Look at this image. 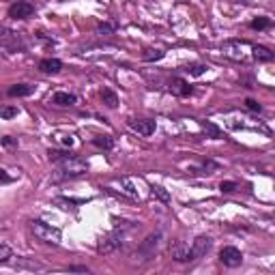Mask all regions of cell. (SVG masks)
<instances>
[{"mask_svg": "<svg viewBox=\"0 0 275 275\" xmlns=\"http://www.w3.org/2000/svg\"><path fill=\"white\" fill-rule=\"evenodd\" d=\"M114 230L112 232H108L99 238L97 243V252L99 254H112V252H116L118 248H122L125 245V238H127V232L129 230L136 228L134 222H127V220H116L114 217Z\"/></svg>", "mask_w": 275, "mask_h": 275, "instance_id": "obj_1", "label": "cell"}, {"mask_svg": "<svg viewBox=\"0 0 275 275\" xmlns=\"http://www.w3.org/2000/svg\"><path fill=\"white\" fill-rule=\"evenodd\" d=\"M88 172V162L82 157H76V155H69L58 162V168H56L52 180H67V178H78V176H84Z\"/></svg>", "mask_w": 275, "mask_h": 275, "instance_id": "obj_2", "label": "cell"}, {"mask_svg": "<svg viewBox=\"0 0 275 275\" xmlns=\"http://www.w3.org/2000/svg\"><path fill=\"white\" fill-rule=\"evenodd\" d=\"M30 230H32V234L37 236L39 241L48 243V245H58L60 238H62L60 228H54L52 224H46L43 220H32L30 222Z\"/></svg>", "mask_w": 275, "mask_h": 275, "instance_id": "obj_3", "label": "cell"}, {"mask_svg": "<svg viewBox=\"0 0 275 275\" xmlns=\"http://www.w3.org/2000/svg\"><path fill=\"white\" fill-rule=\"evenodd\" d=\"M252 46L248 41H238V39H230L222 46V54L226 56V58L234 60V62H245L248 60V52L245 50H250Z\"/></svg>", "mask_w": 275, "mask_h": 275, "instance_id": "obj_4", "label": "cell"}, {"mask_svg": "<svg viewBox=\"0 0 275 275\" xmlns=\"http://www.w3.org/2000/svg\"><path fill=\"white\" fill-rule=\"evenodd\" d=\"M0 46L9 52H18V50H24L26 43L22 41V34L16 30H9V28H0Z\"/></svg>", "mask_w": 275, "mask_h": 275, "instance_id": "obj_5", "label": "cell"}, {"mask_svg": "<svg viewBox=\"0 0 275 275\" xmlns=\"http://www.w3.org/2000/svg\"><path fill=\"white\" fill-rule=\"evenodd\" d=\"M211 248H213V238L211 236H204V234L196 236V238H194V243L190 245V262H194V260H198L202 256H206Z\"/></svg>", "mask_w": 275, "mask_h": 275, "instance_id": "obj_6", "label": "cell"}, {"mask_svg": "<svg viewBox=\"0 0 275 275\" xmlns=\"http://www.w3.org/2000/svg\"><path fill=\"white\" fill-rule=\"evenodd\" d=\"M220 260L224 266L236 269V266H241V262H243V252L234 248V245H226V248L220 250Z\"/></svg>", "mask_w": 275, "mask_h": 275, "instance_id": "obj_7", "label": "cell"}, {"mask_svg": "<svg viewBox=\"0 0 275 275\" xmlns=\"http://www.w3.org/2000/svg\"><path fill=\"white\" fill-rule=\"evenodd\" d=\"M6 13H9L11 20H28L34 16V4L28 2V0H16Z\"/></svg>", "mask_w": 275, "mask_h": 275, "instance_id": "obj_8", "label": "cell"}, {"mask_svg": "<svg viewBox=\"0 0 275 275\" xmlns=\"http://www.w3.org/2000/svg\"><path fill=\"white\" fill-rule=\"evenodd\" d=\"M127 125H129V129H134V132L140 136H153L157 122L153 118H129Z\"/></svg>", "mask_w": 275, "mask_h": 275, "instance_id": "obj_9", "label": "cell"}, {"mask_svg": "<svg viewBox=\"0 0 275 275\" xmlns=\"http://www.w3.org/2000/svg\"><path fill=\"white\" fill-rule=\"evenodd\" d=\"M114 185L120 187L118 194L114 192L112 187H104V190H106V192H110V194H116V196H125V198H129V200H140V196H138V192H136L134 183H132L129 178H118V180H114Z\"/></svg>", "mask_w": 275, "mask_h": 275, "instance_id": "obj_10", "label": "cell"}, {"mask_svg": "<svg viewBox=\"0 0 275 275\" xmlns=\"http://www.w3.org/2000/svg\"><path fill=\"white\" fill-rule=\"evenodd\" d=\"M168 90L172 92L174 97H192L194 95V88L190 86V82H185L183 78H172V82L168 86Z\"/></svg>", "mask_w": 275, "mask_h": 275, "instance_id": "obj_11", "label": "cell"}, {"mask_svg": "<svg viewBox=\"0 0 275 275\" xmlns=\"http://www.w3.org/2000/svg\"><path fill=\"white\" fill-rule=\"evenodd\" d=\"M52 104L60 106V108H69V106L78 104V97L74 95V92H67V90H56L52 95Z\"/></svg>", "mask_w": 275, "mask_h": 275, "instance_id": "obj_12", "label": "cell"}, {"mask_svg": "<svg viewBox=\"0 0 275 275\" xmlns=\"http://www.w3.org/2000/svg\"><path fill=\"white\" fill-rule=\"evenodd\" d=\"M39 71H41V74H48V76L58 74V71H62V60H58V58H43L39 62Z\"/></svg>", "mask_w": 275, "mask_h": 275, "instance_id": "obj_13", "label": "cell"}, {"mask_svg": "<svg viewBox=\"0 0 275 275\" xmlns=\"http://www.w3.org/2000/svg\"><path fill=\"white\" fill-rule=\"evenodd\" d=\"M32 92H34L32 84H13L6 88V95L9 97H30Z\"/></svg>", "mask_w": 275, "mask_h": 275, "instance_id": "obj_14", "label": "cell"}, {"mask_svg": "<svg viewBox=\"0 0 275 275\" xmlns=\"http://www.w3.org/2000/svg\"><path fill=\"white\" fill-rule=\"evenodd\" d=\"M252 58L258 62H273V52L266 46H252Z\"/></svg>", "mask_w": 275, "mask_h": 275, "instance_id": "obj_15", "label": "cell"}, {"mask_svg": "<svg viewBox=\"0 0 275 275\" xmlns=\"http://www.w3.org/2000/svg\"><path fill=\"white\" fill-rule=\"evenodd\" d=\"M99 97H101V101L106 104V108H110V110H114V108L118 106V97H116V92L110 90V88H101Z\"/></svg>", "mask_w": 275, "mask_h": 275, "instance_id": "obj_16", "label": "cell"}, {"mask_svg": "<svg viewBox=\"0 0 275 275\" xmlns=\"http://www.w3.org/2000/svg\"><path fill=\"white\" fill-rule=\"evenodd\" d=\"M198 122H200V127L204 129V134H206V136H211L213 140H222V136H224V134H222V129L217 127V125H213L211 120H198Z\"/></svg>", "mask_w": 275, "mask_h": 275, "instance_id": "obj_17", "label": "cell"}, {"mask_svg": "<svg viewBox=\"0 0 275 275\" xmlns=\"http://www.w3.org/2000/svg\"><path fill=\"white\" fill-rule=\"evenodd\" d=\"M92 144L101 150H112L114 148V138L112 136H95L92 138Z\"/></svg>", "mask_w": 275, "mask_h": 275, "instance_id": "obj_18", "label": "cell"}, {"mask_svg": "<svg viewBox=\"0 0 275 275\" xmlns=\"http://www.w3.org/2000/svg\"><path fill=\"white\" fill-rule=\"evenodd\" d=\"M271 18L266 16H260V18H254L250 22V28H254V30H266V28H271Z\"/></svg>", "mask_w": 275, "mask_h": 275, "instance_id": "obj_19", "label": "cell"}, {"mask_svg": "<svg viewBox=\"0 0 275 275\" xmlns=\"http://www.w3.org/2000/svg\"><path fill=\"white\" fill-rule=\"evenodd\" d=\"M206 69H208V67H206L204 62H190V64H187V67H185V71H187V74H190V76H194V78H200V76L204 74Z\"/></svg>", "mask_w": 275, "mask_h": 275, "instance_id": "obj_20", "label": "cell"}, {"mask_svg": "<svg viewBox=\"0 0 275 275\" xmlns=\"http://www.w3.org/2000/svg\"><path fill=\"white\" fill-rule=\"evenodd\" d=\"M18 114H20V108L18 106H0V118L11 120V118H16Z\"/></svg>", "mask_w": 275, "mask_h": 275, "instance_id": "obj_21", "label": "cell"}, {"mask_svg": "<svg viewBox=\"0 0 275 275\" xmlns=\"http://www.w3.org/2000/svg\"><path fill=\"white\" fill-rule=\"evenodd\" d=\"M220 168V164H215V162H206L202 168H192L190 170V174H213V170Z\"/></svg>", "mask_w": 275, "mask_h": 275, "instance_id": "obj_22", "label": "cell"}, {"mask_svg": "<svg viewBox=\"0 0 275 275\" xmlns=\"http://www.w3.org/2000/svg\"><path fill=\"white\" fill-rule=\"evenodd\" d=\"M148 54H142V60H146V62H150V60H162L164 56H166V52L164 50H146Z\"/></svg>", "mask_w": 275, "mask_h": 275, "instance_id": "obj_23", "label": "cell"}, {"mask_svg": "<svg viewBox=\"0 0 275 275\" xmlns=\"http://www.w3.org/2000/svg\"><path fill=\"white\" fill-rule=\"evenodd\" d=\"M150 192H153L155 196H157L159 200H162V202H166V204H168V202H170V194L166 192L164 187H159V185H150Z\"/></svg>", "mask_w": 275, "mask_h": 275, "instance_id": "obj_24", "label": "cell"}, {"mask_svg": "<svg viewBox=\"0 0 275 275\" xmlns=\"http://www.w3.org/2000/svg\"><path fill=\"white\" fill-rule=\"evenodd\" d=\"M9 258H13V250L9 248V245H4V243H0V264L6 262Z\"/></svg>", "mask_w": 275, "mask_h": 275, "instance_id": "obj_25", "label": "cell"}, {"mask_svg": "<svg viewBox=\"0 0 275 275\" xmlns=\"http://www.w3.org/2000/svg\"><path fill=\"white\" fill-rule=\"evenodd\" d=\"M236 190V183H234V180H222V183H220V192L222 194H232Z\"/></svg>", "mask_w": 275, "mask_h": 275, "instance_id": "obj_26", "label": "cell"}, {"mask_svg": "<svg viewBox=\"0 0 275 275\" xmlns=\"http://www.w3.org/2000/svg\"><path fill=\"white\" fill-rule=\"evenodd\" d=\"M245 108H248L250 112H262V106H260L256 99H245Z\"/></svg>", "mask_w": 275, "mask_h": 275, "instance_id": "obj_27", "label": "cell"}, {"mask_svg": "<svg viewBox=\"0 0 275 275\" xmlns=\"http://www.w3.org/2000/svg\"><path fill=\"white\" fill-rule=\"evenodd\" d=\"M0 142H2L4 148H18V140H16V138H11V136H4Z\"/></svg>", "mask_w": 275, "mask_h": 275, "instance_id": "obj_28", "label": "cell"}, {"mask_svg": "<svg viewBox=\"0 0 275 275\" xmlns=\"http://www.w3.org/2000/svg\"><path fill=\"white\" fill-rule=\"evenodd\" d=\"M116 30V24H99V32H104V34H110Z\"/></svg>", "mask_w": 275, "mask_h": 275, "instance_id": "obj_29", "label": "cell"}, {"mask_svg": "<svg viewBox=\"0 0 275 275\" xmlns=\"http://www.w3.org/2000/svg\"><path fill=\"white\" fill-rule=\"evenodd\" d=\"M58 140H60V144H62V146H74V138H71V136H62V138H58Z\"/></svg>", "mask_w": 275, "mask_h": 275, "instance_id": "obj_30", "label": "cell"}, {"mask_svg": "<svg viewBox=\"0 0 275 275\" xmlns=\"http://www.w3.org/2000/svg\"><path fill=\"white\" fill-rule=\"evenodd\" d=\"M11 180H13V176H9L6 174V170L0 168V183H11Z\"/></svg>", "mask_w": 275, "mask_h": 275, "instance_id": "obj_31", "label": "cell"}, {"mask_svg": "<svg viewBox=\"0 0 275 275\" xmlns=\"http://www.w3.org/2000/svg\"><path fill=\"white\" fill-rule=\"evenodd\" d=\"M69 271H80V273H88L86 266H69Z\"/></svg>", "mask_w": 275, "mask_h": 275, "instance_id": "obj_32", "label": "cell"}, {"mask_svg": "<svg viewBox=\"0 0 275 275\" xmlns=\"http://www.w3.org/2000/svg\"><path fill=\"white\" fill-rule=\"evenodd\" d=\"M226 2H234L236 4V2H241V0H226Z\"/></svg>", "mask_w": 275, "mask_h": 275, "instance_id": "obj_33", "label": "cell"}, {"mask_svg": "<svg viewBox=\"0 0 275 275\" xmlns=\"http://www.w3.org/2000/svg\"><path fill=\"white\" fill-rule=\"evenodd\" d=\"M60 2H67V0H60Z\"/></svg>", "mask_w": 275, "mask_h": 275, "instance_id": "obj_34", "label": "cell"}]
</instances>
